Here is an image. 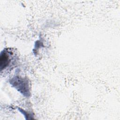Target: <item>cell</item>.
Returning <instances> with one entry per match:
<instances>
[{
	"label": "cell",
	"instance_id": "obj_2",
	"mask_svg": "<svg viewBox=\"0 0 120 120\" xmlns=\"http://www.w3.org/2000/svg\"><path fill=\"white\" fill-rule=\"evenodd\" d=\"M12 52L7 49H5L1 52L0 55V67L1 71L6 69L8 68L11 62Z\"/></svg>",
	"mask_w": 120,
	"mask_h": 120
},
{
	"label": "cell",
	"instance_id": "obj_1",
	"mask_svg": "<svg viewBox=\"0 0 120 120\" xmlns=\"http://www.w3.org/2000/svg\"><path fill=\"white\" fill-rule=\"evenodd\" d=\"M10 83L13 87L25 96L29 97L30 96L29 83L26 79L15 76L11 79Z\"/></svg>",
	"mask_w": 120,
	"mask_h": 120
}]
</instances>
